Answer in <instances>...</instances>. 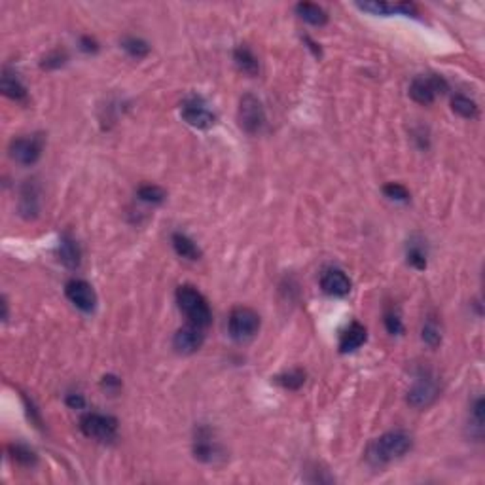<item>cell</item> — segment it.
<instances>
[{"label": "cell", "instance_id": "1", "mask_svg": "<svg viewBox=\"0 0 485 485\" xmlns=\"http://www.w3.org/2000/svg\"><path fill=\"white\" fill-rule=\"evenodd\" d=\"M412 436L405 430H391L379 436L376 442L369 446L368 459L374 464L391 463L394 459L404 457L412 449Z\"/></svg>", "mask_w": 485, "mask_h": 485}, {"label": "cell", "instance_id": "2", "mask_svg": "<svg viewBox=\"0 0 485 485\" xmlns=\"http://www.w3.org/2000/svg\"><path fill=\"white\" fill-rule=\"evenodd\" d=\"M176 304L190 324H196L199 328H207L212 322L209 302L205 300L201 292L192 284H182L176 289Z\"/></svg>", "mask_w": 485, "mask_h": 485}, {"label": "cell", "instance_id": "3", "mask_svg": "<svg viewBox=\"0 0 485 485\" xmlns=\"http://www.w3.org/2000/svg\"><path fill=\"white\" fill-rule=\"evenodd\" d=\"M438 394H440V385H438L434 374L428 369H421L413 381L412 389L408 392V404L417 408V410H425L428 405L434 404Z\"/></svg>", "mask_w": 485, "mask_h": 485}, {"label": "cell", "instance_id": "4", "mask_svg": "<svg viewBox=\"0 0 485 485\" xmlns=\"http://www.w3.org/2000/svg\"><path fill=\"white\" fill-rule=\"evenodd\" d=\"M260 330V315L250 307H235L228 319V332L235 341H248Z\"/></svg>", "mask_w": 485, "mask_h": 485}, {"label": "cell", "instance_id": "5", "mask_svg": "<svg viewBox=\"0 0 485 485\" xmlns=\"http://www.w3.org/2000/svg\"><path fill=\"white\" fill-rule=\"evenodd\" d=\"M82 432L97 442H114L118 436V421L102 413H86L80 421Z\"/></svg>", "mask_w": 485, "mask_h": 485}, {"label": "cell", "instance_id": "6", "mask_svg": "<svg viewBox=\"0 0 485 485\" xmlns=\"http://www.w3.org/2000/svg\"><path fill=\"white\" fill-rule=\"evenodd\" d=\"M239 125L248 135H258L266 127V110L262 107V101L253 93H245L239 101Z\"/></svg>", "mask_w": 485, "mask_h": 485}, {"label": "cell", "instance_id": "7", "mask_svg": "<svg viewBox=\"0 0 485 485\" xmlns=\"http://www.w3.org/2000/svg\"><path fill=\"white\" fill-rule=\"evenodd\" d=\"M448 91V82L443 80L440 74H427L417 76L410 86V97L419 104H432L438 95Z\"/></svg>", "mask_w": 485, "mask_h": 485}, {"label": "cell", "instance_id": "8", "mask_svg": "<svg viewBox=\"0 0 485 485\" xmlns=\"http://www.w3.org/2000/svg\"><path fill=\"white\" fill-rule=\"evenodd\" d=\"M44 150L42 135H30V137L14 138L10 143V158L19 165H35Z\"/></svg>", "mask_w": 485, "mask_h": 485}, {"label": "cell", "instance_id": "9", "mask_svg": "<svg viewBox=\"0 0 485 485\" xmlns=\"http://www.w3.org/2000/svg\"><path fill=\"white\" fill-rule=\"evenodd\" d=\"M66 298L71 300V304L76 305L80 311L91 313L97 305V294L91 284L84 279H73L65 286Z\"/></svg>", "mask_w": 485, "mask_h": 485}, {"label": "cell", "instance_id": "10", "mask_svg": "<svg viewBox=\"0 0 485 485\" xmlns=\"http://www.w3.org/2000/svg\"><path fill=\"white\" fill-rule=\"evenodd\" d=\"M203 330L205 328L190 324V322L186 326H182L181 330H176L173 338L174 351L181 353V355H194V353H197L203 347V343H205Z\"/></svg>", "mask_w": 485, "mask_h": 485}, {"label": "cell", "instance_id": "11", "mask_svg": "<svg viewBox=\"0 0 485 485\" xmlns=\"http://www.w3.org/2000/svg\"><path fill=\"white\" fill-rule=\"evenodd\" d=\"M182 118L196 129H209L217 122V116L199 99H188L182 104Z\"/></svg>", "mask_w": 485, "mask_h": 485}, {"label": "cell", "instance_id": "12", "mask_svg": "<svg viewBox=\"0 0 485 485\" xmlns=\"http://www.w3.org/2000/svg\"><path fill=\"white\" fill-rule=\"evenodd\" d=\"M218 453H220V448L212 440V434H210L209 428H199L196 432V440H194V455H196L197 461H201V463H214Z\"/></svg>", "mask_w": 485, "mask_h": 485}, {"label": "cell", "instance_id": "13", "mask_svg": "<svg viewBox=\"0 0 485 485\" xmlns=\"http://www.w3.org/2000/svg\"><path fill=\"white\" fill-rule=\"evenodd\" d=\"M320 286L330 296L343 298L351 292V279L341 269H326L320 277Z\"/></svg>", "mask_w": 485, "mask_h": 485}, {"label": "cell", "instance_id": "14", "mask_svg": "<svg viewBox=\"0 0 485 485\" xmlns=\"http://www.w3.org/2000/svg\"><path fill=\"white\" fill-rule=\"evenodd\" d=\"M57 256L61 264L68 269H78L82 264V250L78 241L74 239L71 233H63L59 239Z\"/></svg>", "mask_w": 485, "mask_h": 485}, {"label": "cell", "instance_id": "15", "mask_svg": "<svg viewBox=\"0 0 485 485\" xmlns=\"http://www.w3.org/2000/svg\"><path fill=\"white\" fill-rule=\"evenodd\" d=\"M356 6L360 8L363 12H369L374 15H413L417 17V8L410 4V2H399V4H391V2H358Z\"/></svg>", "mask_w": 485, "mask_h": 485}, {"label": "cell", "instance_id": "16", "mask_svg": "<svg viewBox=\"0 0 485 485\" xmlns=\"http://www.w3.org/2000/svg\"><path fill=\"white\" fill-rule=\"evenodd\" d=\"M40 194L35 181H27L23 184L21 196H19V212L25 218H37L40 210Z\"/></svg>", "mask_w": 485, "mask_h": 485}, {"label": "cell", "instance_id": "17", "mask_svg": "<svg viewBox=\"0 0 485 485\" xmlns=\"http://www.w3.org/2000/svg\"><path fill=\"white\" fill-rule=\"evenodd\" d=\"M368 338V332L360 322H353L340 338V351L341 353H353L358 347H363Z\"/></svg>", "mask_w": 485, "mask_h": 485}, {"label": "cell", "instance_id": "18", "mask_svg": "<svg viewBox=\"0 0 485 485\" xmlns=\"http://www.w3.org/2000/svg\"><path fill=\"white\" fill-rule=\"evenodd\" d=\"M0 91L6 95L12 101H25L27 99V87L23 86L17 74L10 68H4L2 80H0Z\"/></svg>", "mask_w": 485, "mask_h": 485}, {"label": "cell", "instance_id": "19", "mask_svg": "<svg viewBox=\"0 0 485 485\" xmlns=\"http://www.w3.org/2000/svg\"><path fill=\"white\" fill-rule=\"evenodd\" d=\"M233 61L241 73L246 76H258L260 73V61L254 55V51L248 46H239L233 51Z\"/></svg>", "mask_w": 485, "mask_h": 485}, {"label": "cell", "instance_id": "20", "mask_svg": "<svg viewBox=\"0 0 485 485\" xmlns=\"http://www.w3.org/2000/svg\"><path fill=\"white\" fill-rule=\"evenodd\" d=\"M296 14L307 21L309 25H315V27H322L328 23V14L324 10L317 4H311V2H300L296 4Z\"/></svg>", "mask_w": 485, "mask_h": 485}, {"label": "cell", "instance_id": "21", "mask_svg": "<svg viewBox=\"0 0 485 485\" xmlns=\"http://www.w3.org/2000/svg\"><path fill=\"white\" fill-rule=\"evenodd\" d=\"M171 241H173L174 253L179 254L181 258H186V260H192V262H196L201 258V250H199V246L190 239L188 235H184V233H174L173 239Z\"/></svg>", "mask_w": 485, "mask_h": 485}, {"label": "cell", "instance_id": "22", "mask_svg": "<svg viewBox=\"0 0 485 485\" xmlns=\"http://www.w3.org/2000/svg\"><path fill=\"white\" fill-rule=\"evenodd\" d=\"M451 109H453L455 114H459L461 118H466V120H474L479 114L478 104L472 101V99H468L466 95H455L451 99Z\"/></svg>", "mask_w": 485, "mask_h": 485}, {"label": "cell", "instance_id": "23", "mask_svg": "<svg viewBox=\"0 0 485 485\" xmlns=\"http://www.w3.org/2000/svg\"><path fill=\"white\" fill-rule=\"evenodd\" d=\"M10 457L14 459V463L21 464V466H35L37 464V453L23 443H12L10 446Z\"/></svg>", "mask_w": 485, "mask_h": 485}, {"label": "cell", "instance_id": "24", "mask_svg": "<svg viewBox=\"0 0 485 485\" xmlns=\"http://www.w3.org/2000/svg\"><path fill=\"white\" fill-rule=\"evenodd\" d=\"M470 436L482 440L484 436V399H476L470 410Z\"/></svg>", "mask_w": 485, "mask_h": 485}, {"label": "cell", "instance_id": "25", "mask_svg": "<svg viewBox=\"0 0 485 485\" xmlns=\"http://www.w3.org/2000/svg\"><path fill=\"white\" fill-rule=\"evenodd\" d=\"M408 262L415 269H427V248L423 241H413L408 245Z\"/></svg>", "mask_w": 485, "mask_h": 485}, {"label": "cell", "instance_id": "26", "mask_svg": "<svg viewBox=\"0 0 485 485\" xmlns=\"http://www.w3.org/2000/svg\"><path fill=\"white\" fill-rule=\"evenodd\" d=\"M122 48L129 53L131 57H135V59H143L150 53V46H148V42H145L143 38H137V37L123 38Z\"/></svg>", "mask_w": 485, "mask_h": 485}, {"label": "cell", "instance_id": "27", "mask_svg": "<svg viewBox=\"0 0 485 485\" xmlns=\"http://www.w3.org/2000/svg\"><path fill=\"white\" fill-rule=\"evenodd\" d=\"M275 381L281 385V387H284V389H289V391H298V389L305 383V372L300 368L290 369L286 374L277 376Z\"/></svg>", "mask_w": 485, "mask_h": 485}, {"label": "cell", "instance_id": "28", "mask_svg": "<svg viewBox=\"0 0 485 485\" xmlns=\"http://www.w3.org/2000/svg\"><path fill=\"white\" fill-rule=\"evenodd\" d=\"M137 196L140 201L145 203H152V205H160V203L165 201V190L156 186V184H145L137 190Z\"/></svg>", "mask_w": 485, "mask_h": 485}, {"label": "cell", "instance_id": "29", "mask_svg": "<svg viewBox=\"0 0 485 485\" xmlns=\"http://www.w3.org/2000/svg\"><path fill=\"white\" fill-rule=\"evenodd\" d=\"M421 338H423V341L427 343L428 347H438L440 343H442V330H440V326H438V322H436L434 319H428L425 324H423V332H421Z\"/></svg>", "mask_w": 485, "mask_h": 485}, {"label": "cell", "instance_id": "30", "mask_svg": "<svg viewBox=\"0 0 485 485\" xmlns=\"http://www.w3.org/2000/svg\"><path fill=\"white\" fill-rule=\"evenodd\" d=\"M383 194L389 197V199H392V201H410V192H408L405 186L399 184V182H389V184H385Z\"/></svg>", "mask_w": 485, "mask_h": 485}, {"label": "cell", "instance_id": "31", "mask_svg": "<svg viewBox=\"0 0 485 485\" xmlns=\"http://www.w3.org/2000/svg\"><path fill=\"white\" fill-rule=\"evenodd\" d=\"M385 328H387V332L392 333V336H399V333L404 332V324H402V319H400L399 311H394V309H387L385 311Z\"/></svg>", "mask_w": 485, "mask_h": 485}, {"label": "cell", "instance_id": "32", "mask_svg": "<svg viewBox=\"0 0 485 485\" xmlns=\"http://www.w3.org/2000/svg\"><path fill=\"white\" fill-rule=\"evenodd\" d=\"M66 55L65 53H61V51H53L51 55H48V57L44 59L42 66H46V68H57V66H61L63 63H65Z\"/></svg>", "mask_w": 485, "mask_h": 485}, {"label": "cell", "instance_id": "33", "mask_svg": "<svg viewBox=\"0 0 485 485\" xmlns=\"http://www.w3.org/2000/svg\"><path fill=\"white\" fill-rule=\"evenodd\" d=\"M101 385L107 391H118V389L122 387V381H120L116 376H104L102 377Z\"/></svg>", "mask_w": 485, "mask_h": 485}, {"label": "cell", "instance_id": "34", "mask_svg": "<svg viewBox=\"0 0 485 485\" xmlns=\"http://www.w3.org/2000/svg\"><path fill=\"white\" fill-rule=\"evenodd\" d=\"M66 405H71L73 410H82L86 405V400L82 394H68L66 396Z\"/></svg>", "mask_w": 485, "mask_h": 485}, {"label": "cell", "instance_id": "35", "mask_svg": "<svg viewBox=\"0 0 485 485\" xmlns=\"http://www.w3.org/2000/svg\"><path fill=\"white\" fill-rule=\"evenodd\" d=\"M80 48H82V51H86V53H95V51L99 50V44L95 42L93 38L84 37L80 40Z\"/></svg>", "mask_w": 485, "mask_h": 485}, {"label": "cell", "instance_id": "36", "mask_svg": "<svg viewBox=\"0 0 485 485\" xmlns=\"http://www.w3.org/2000/svg\"><path fill=\"white\" fill-rule=\"evenodd\" d=\"M2 309H4V313H2V319L8 320V302L6 300H2Z\"/></svg>", "mask_w": 485, "mask_h": 485}]
</instances>
